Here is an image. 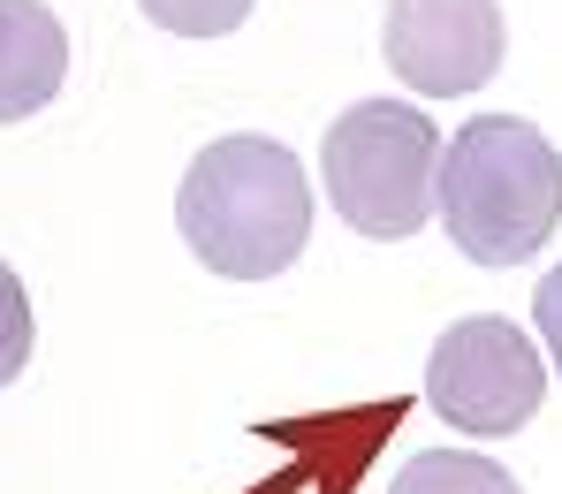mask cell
<instances>
[{
  "label": "cell",
  "mask_w": 562,
  "mask_h": 494,
  "mask_svg": "<svg viewBox=\"0 0 562 494\" xmlns=\"http://www.w3.org/2000/svg\"><path fill=\"white\" fill-rule=\"evenodd\" d=\"M434 213L471 267H525L562 228V153L525 114H479L441 145Z\"/></svg>",
  "instance_id": "6da1fadb"
},
{
  "label": "cell",
  "mask_w": 562,
  "mask_h": 494,
  "mask_svg": "<svg viewBox=\"0 0 562 494\" xmlns=\"http://www.w3.org/2000/svg\"><path fill=\"white\" fill-rule=\"evenodd\" d=\"M183 244L228 282H267L312 244V183L281 137H221L183 168Z\"/></svg>",
  "instance_id": "7a4b0ae2"
},
{
  "label": "cell",
  "mask_w": 562,
  "mask_h": 494,
  "mask_svg": "<svg viewBox=\"0 0 562 494\" xmlns=\"http://www.w3.org/2000/svg\"><path fill=\"white\" fill-rule=\"evenodd\" d=\"M319 176L335 213L358 236H418L434 221V176H441V130L403 99H358L342 122H327Z\"/></svg>",
  "instance_id": "3957f363"
},
{
  "label": "cell",
  "mask_w": 562,
  "mask_h": 494,
  "mask_svg": "<svg viewBox=\"0 0 562 494\" xmlns=\"http://www.w3.org/2000/svg\"><path fill=\"white\" fill-rule=\"evenodd\" d=\"M426 403L457 434L502 441V434H517V426L540 418V403H548V358H540V343L517 319L471 312L426 358Z\"/></svg>",
  "instance_id": "277c9868"
},
{
  "label": "cell",
  "mask_w": 562,
  "mask_h": 494,
  "mask_svg": "<svg viewBox=\"0 0 562 494\" xmlns=\"http://www.w3.org/2000/svg\"><path fill=\"white\" fill-rule=\"evenodd\" d=\"M380 46H387V69L411 92L457 99V92H479L502 69L509 31H502L494 0H387Z\"/></svg>",
  "instance_id": "5b68a950"
},
{
  "label": "cell",
  "mask_w": 562,
  "mask_h": 494,
  "mask_svg": "<svg viewBox=\"0 0 562 494\" xmlns=\"http://www.w3.org/2000/svg\"><path fill=\"white\" fill-rule=\"evenodd\" d=\"M69 85V31L46 0H0V122L38 114Z\"/></svg>",
  "instance_id": "8992f818"
},
{
  "label": "cell",
  "mask_w": 562,
  "mask_h": 494,
  "mask_svg": "<svg viewBox=\"0 0 562 494\" xmlns=\"http://www.w3.org/2000/svg\"><path fill=\"white\" fill-rule=\"evenodd\" d=\"M387 494H525L494 457H471V449H426V457H411Z\"/></svg>",
  "instance_id": "52a82bcc"
},
{
  "label": "cell",
  "mask_w": 562,
  "mask_h": 494,
  "mask_svg": "<svg viewBox=\"0 0 562 494\" xmlns=\"http://www.w3.org/2000/svg\"><path fill=\"white\" fill-rule=\"evenodd\" d=\"M160 31H176V38H228L259 0H137Z\"/></svg>",
  "instance_id": "ba28073f"
},
{
  "label": "cell",
  "mask_w": 562,
  "mask_h": 494,
  "mask_svg": "<svg viewBox=\"0 0 562 494\" xmlns=\"http://www.w3.org/2000/svg\"><path fill=\"white\" fill-rule=\"evenodd\" d=\"M23 366H31V290H23V274L0 259V389H8Z\"/></svg>",
  "instance_id": "9c48e42d"
},
{
  "label": "cell",
  "mask_w": 562,
  "mask_h": 494,
  "mask_svg": "<svg viewBox=\"0 0 562 494\" xmlns=\"http://www.w3.org/2000/svg\"><path fill=\"white\" fill-rule=\"evenodd\" d=\"M532 319H540V343H548V358H555V373H562V267L532 290Z\"/></svg>",
  "instance_id": "30bf717a"
}]
</instances>
